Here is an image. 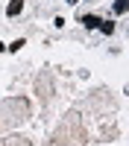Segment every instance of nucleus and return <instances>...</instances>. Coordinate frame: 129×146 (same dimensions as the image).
Returning a JSON list of instances; mask_svg holds the SVG:
<instances>
[{
  "label": "nucleus",
  "mask_w": 129,
  "mask_h": 146,
  "mask_svg": "<svg viewBox=\"0 0 129 146\" xmlns=\"http://www.w3.org/2000/svg\"><path fill=\"white\" fill-rule=\"evenodd\" d=\"M21 12H23V0H12V3L6 6V15H9V18H18Z\"/></svg>",
  "instance_id": "3"
},
{
  "label": "nucleus",
  "mask_w": 129,
  "mask_h": 146,
  "mask_svg": "<svg viewBox=\"0 0 129 146\" xmlns=\"http://www.w3.org/2000/svg\"><path fill=\"white\" fill-rule=\"evenodd\" d=\"M65 3H68V6H76V3H79V0H65Z\"/></svg>",
  "instance_id": "7"
},
{
  "label": "nucleus",
  "mask_w": 129,
  "mask_h": 146,
  "mask_svg": "<svg viewBox=\"0 0 129 146\" xmlns=\"http://www.w3.org/2000/svg\"><path fill=\"white\" fill-rule=\"evenodd\" d=\"M123 12H129V0H117L114 3V15H123Z\"/></svg>",
  "instance_id": "5"
},
{
  "label": "nucleus",
  "mask_w": 129,
  "mask_h": 146,
  "mask_svg": "<svg viewBox=\"0 0 129 146\" xmlns=\"http://www.w3.org/2000/svg\"><path fill=\"white\" fill-rule=\"evenodd\" d=\"M97 29H100L103 35H112V32H114V23H112V21H100V27H97Z\"/></svg>",
  "instance_id": "4"
},
{
  "label": "nucleus",
  "mask_w": 129,
  "mask_h": 146,
  "mask_svg": "<svg viewBox=\"0 0 129 146\" xmlns=\"http://www.w3.org/2000/svg\"><path fill=\"white\" fill-rule=\"evenodd\" d=\"M100 21H103V18H97V15H79V23H82L85 29H97Z\"/></svg>",
  "instance_id": "1"
},
{
  "label": "nucleus",
  "mask_w": 129,
  "mask_h": 146,
  "mask_svg": "<svg viewBox=\"0 0 129 146\" xmlns=\"http://www.w3.org/2000/svg\"><path fill=\"white\" fill-rule=\"evenodd\" d=\"M23 44H27V41H23V38H18V41H12V44H9V50H12V53H18Z\"/></svg>",
  "instance_id": "6"
},
{
  "label": "nucleus",
  "mask_w": 129,
  "mask_h": 146,
  "mask_svg": "<svg viewBox=\"0 0 129 146\" xmlns=\"http://www.w3.org/2000/svg\"><path fill=\"white\" fill-rule=\"evenodd\" d=\"M0 146H32V143H29L27 137H18V135H15V137H3Z\"/></svg>",
  "instance_id": "2"
}]
</instances>
